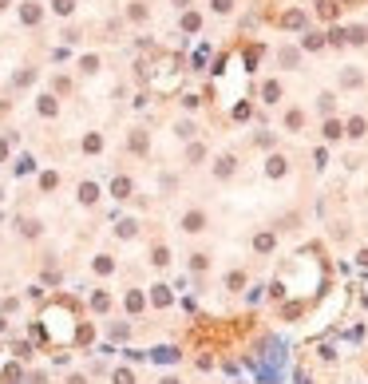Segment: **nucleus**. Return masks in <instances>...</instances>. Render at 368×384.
<instances>
[{
    "instance_id": "obj_1",
    "label": "nucleus",
    "mask_w": 368,
    "mask_h": 384,
    "mask_svg": "<svg viewBox=\"0 0 368 384\" xmlns=\"http://www.w3.org/2000/svg\"><path fill=\"white\" fill-rule=\"evenodd\" d=\"M131 194H135V183L127 179V174H115V179H111V198L123 202V198H131Z\"/></svg>"
},
{
    "instance_id": "obj_2",
    "label": "nucleus",
    "mask_w": 368,
    "mask_h": 384,
    "mask_svg": "<svg viewBox=\"0 0 368 384\" xmlns=\"http://www.w3.org/2000/svg\"><path fill=\"white\" fill-rule=\"evenodd\" d=\"M182 230H186V234H198V230H206V214H202V210H190L186 218H182Z\"/></svg>"
},
{
    "instance_id": "obj_3",
    "label": "nucleus",
    "mask_w": 368,
    "mask_h": 384,
    "mask_svg": "<svg viewBox=\"0 0 368 384\" xmlns=\"http://www.w3.org/2000/svg\"><path fill=\"white\" fill-rule=\"evenodd\" d=\"M79 202L83 206H95L99 202V186L95 183H79Z\"/></svg>"
},
{
    "instance_id": "obj_4",
    "label": "nucleus",
    "mask_w": 368,
    "mask_h": 384,
    "mask_svg": "<svg viewBox=\"0 0 368 384\" xmlns=\"http://www.w3.org/2000/svg\"><path fill=\"white\" fill-rule=\"evenodd\" d=\"M40 16H44V12H40V4H20V20H24L28 28L40 24Z\"/></svg>"
},
{
    "instance_id": "obj_5",
    "label": "nucleus",
    "mask_w": 368,
    "mask_h": 384,
    "mask_svg": "<svg viewBox=\"0 0 368 384\" xmlns=\"http://www.w3.org/2000/svg\"><path fill=\"white\" fill-rule=\"evenodd\" d=\"M16 226H20V234H24V238H40V230H44L36 218H20Z\"/></svg>"
},
{
    "instance_id": "obj_6",
    "label": "nucleus",
    "mask_w": 368,
    "mask_h": 384,
    "mask_svg": "<svg viewBox=\"0 0 368 384\" xmlns=\"http://www.w3.org/2000/svg\"><path fill=\"white\" fill-rule=\"evenodd\" d=\"M234 163H238L234 155H222V159H218V166H214V174H218V179H230V174H234Z\"/></svg>"
},
{
    "instance_id": "obj_7",
    "label": "nucleus",
    "mask_w": 368,
    "mask_h": 384,
    "mask_svg": "<svg viewBox=\"0 0 368 384\" xmlns=\"http://www.w3.org/2000/svg\"><path fill=\"white\" fill-rule=\"evenodd\" d=\"M83 151H87V155H99V151H103V135H95V131L83 135Z\"/></svg>"
},
{
    "instance_id": "obj_8",
    "label": "nucleus",
    "mask_w": 368,
    "mask_h": 384,
    "mask_svg": "<svg viewBox=\"0 0 368 384\" xmlns=\"http://www.w3.org/2000/svg\"><path fill=\"white\" fill-rule=\"evenodd\" d=\"M115 234H119V238H135V234H139V222H135V218H123Z\"/></svg>"
},
{
    "instance_id": "obj_9",
    "label": "nucleus",
    "mask_w": 368,
    "mask_h": 384,
    "mask_svg": "<svg viewBox=\"0 0 368 384\" xmlns=\"http://www.w3.org/2000/svg\"><path fill=\"white\" fill-rule=\"evenodd\" d=\"M150 361H159V365H170V361H178V348H155V352H150Z\"/></svg>"
},
{
    "instance_id": "obj_10",
    "label": "nucleus",
    "mask_w": 368,
    "mask_h": 384,
    "mask_svg": "<svg viewBox=\"0 0 368 384\" xmlns=\"http://www.w3.org/2000/svg\"><path fill=\"white\" fill-rule=\"evenodd\" d=\"M32 170H36V159L32 155H20L16 159V174H32Z\"/></svg>"
},
{
    "instance_id": "obj_11",
    "label": "nucleus",
    "mask_w": 368,
    "mask_h": 384,
    "mask_svg": "<svg viewBox=\"0 0 368 384\" xmlns=\"http://www.w3.org/2000/svg\"><path fill=\"white\" fill-rule=\"evenodd\" d=\"M55 186H59V174L55 170H44L40 174V190H55Z\"/></svg>"
},
{
    "instance_id": "obj_12",
    "label": "nucleus",
    "mask_w": 368,
    "mask_h": 384,
    "mask_svg": "<svg viewBox=\"0 0 368 384\" xmlns=\"http://www.w3.org/2000/svg\"><path fill=\"white\" fill-rule=\"evenodd\" d=\"M254 250H258V254H269V250H273V234H258V238H254Z\"/></svg>"
},
{
    "instance_id": "obj_13",
    "label": "nucleus",
    "mask_w": 368,
    "mask_h": 384,
    "mask_svg": "<svg viewBox=\"0 0 368 384\" xmlns=\"http://www.w3.org/2000/svg\"><path fill=\"white\" fill-rule=\"evenodd\" d=\"M143 305H147V297H143L139 289H131V293H127V309H131V313H139Z\"/></svg>"
},
{
    "instance_id": "obj_14",
    "label": "nucleus",
    "mask_w": 368,
    "mask_h": 384,
    "mask_svg": "<svg viewBox=\"0 0 368 384\" xmlns=\"http://www.w3.org/2000/svg\"><path fill=\"white\" fill-rule=\"evenodd\" d=\"M36 107H40V115H55V111H59V107H55V95H40Z\"/></svg>"
},
{
    "instance_id": "obj_15",
    "label": "nucleus",
    "mask_w": 368,
    "mask_h": 384,
    "mask_svg": "<svg viewBox=\"0 0 368 384\" xmlns=\"http://www.w3.org/2000/svg\"><path fill=\"white\" fill-rule=\"evenodd\" d=\"M150 301H155V305H170V289H166V285H155V293H150Z\"/></svg>"
},
{
    "instance_id": "obj_16",
    "label": "nucleus",
    "mask_w": 368,
    "mask_h": 384,
    "mask_svg": "<svg viewBox=\"0 0 368 384\" xmlns=\"http://www.w3.org/2000/svg\"><path fill=\"white\" fill-rule=\"evenodd\" d=\"M111 270H115V261H111L107 254H99V257H95V274H111Z\"/></svg>"
},
{
    "instance_id": "obj_17",
    "label": "nucleus",
    "mask_w": 368,
    "mask_h": 384,
    "mask_svg": "<svg viewBox=\"0 0 368 384\" xmlns=\"http://www.w3.org/2000/svg\"><path fill=\"white\" fill-rule=\"evenodd\" d=\"M111 380H115V384H135V372H131V368H115Z\"/></svg>"
},
{
    "instance_id": "obj_18",
    "label": "nucleus",
    "mask_w": 368,
    "mask_h": 384,
    "mask_svg": "<svg viewBox=\"0 0 368 384\" xmlns=\"http://www.w3.org/2000/svg\"><path fill=\"white\" fill-rule=\"evenodd\" d=\"M265 170H269V174H285V159H281V155H273Z\"/></svg>"
},
{
    "instance_id": "obj_19",
    "label": "nucleus",
    "mask_w": 368,
    "mask_h": 384,
    "mask_svg": "<svg viewBox=\"0 0 368 384\" xmlns=\"http://www.w3.org/2000/svg\"><path fill=\"white\" fill-rule=\"evenodd\" d=\"M131 151H139V155L147 151V135H143V131H135V135H131Z\"/></svg>"
},
{
    "instance_id": "obj_20",
    "label": "nucleus",
    "mask_w": 368,
    "mask_h": 384,
    "mask_svg": "<svg viewBox=\"0 0 368 384\" xmlns=\"http://www.w3.org/2000/svg\"><path fill=\"white\" fill-rule=\"evenodd\" d=\"M150 261H155V265H166V261H170V254H166V246H155V254H150Z\"/></svg>"
},
{
    "instance_id": "obj_21",
    "label": "nucleus",
    "mask_w": 368,
    "mask_h": 384,
    "mask_svg": "<svg viewBox=\"0 0 368 384\" xmlns=\"http://www.w3.org/2000/svg\"><path fill=\"white\" fill-rule=\"evenodd\" d=\"M261 95H265V103H273V99L281 95V87H277V83H265V87H261Z\"/></svg>"
},
{
    "instance_id": "obj_22",
    "label": "nucleus",
    "mask_w": 368,
    "mask_h": 384,
    "mask_svg": "<svg viewBox=\"0 0 368 384\" xmlns=\"http://www.w3.org/2000/svg\"><path fill=\"white\" fill-rule=\"evenodd\" d=\"M285 123H289V131H301V123H305V115H301V111H289V119H285Z\"/></svg>"
},
{
    "instance_id": "obj_23",
    "label": "nucleus",
    "mask_w": 368,
    "mask_h": 384,
    "mask_svg": "<svg viewBox=\"0 0 368 384\" xmlns=\"http://www.w3.org/2000/svg\"><path fill=\"white\" fill-rule=\"evenodd\" d=\"M325 139H341V123H336V119L325 123Z\"/></svg>"
},
{
    "instance_id": "obj_24",
    "label": "nucleus",
    "mask_w": 368,
    "mask_h": 384,
    "mask_svg": "<svg viewBox=\"0 0 368 384\" xmlns=\"http://www.w3.org/2000/svg\"><path fill=\"white\" fill-rule=\"evenodd\" d=\"M52 8H55V12H59V16H68V12H72V8H75V0H55V4H52Z\"/></svg>"
},
{
    "instance_id": "obj_25",
    "label": "nucleus",
    "mask_w": 368,
    "mask_h": 384,
    "mask_svg": "<svg viewBox=\"0 0 368 384\" xmlns=\"http://www.w3.org/2000/svg\"><path fill=\"white\" fill-rule=\"evenodd\" d=\"M91 305H95V309H99V313H103V309H107V305H111V297H107V293H95V297H91Z\"/></svg>"
},
{
    "instance_id": "obj_26",
    "label": "nucleus",
    "mask_w": 368,
    "mask_h": 384,
    "mask_svg": "<svg viewBox=\"0 0 368 384\" xmlns=\"http://www.w3.org/2000/svg\"><path fill=\"white\" fill-rule=\"evenodd\" d=\"M174 131H178V135H182V139H190V135H194V123H178V127H174Z\"/></svg>"
},
{
    "instance_id": "obj_27",
    "label": "nucleus",
    "mask_w": 368,
    "mask_h": 384,
    "mask_svg": "<svg viewBox=\"0 0 368 384\" xmlns=\"http://www.w3.org/2000/svg\"><path fill=\"white\" fill-rule=\"evenodd\" d=\"M349 40H352V44H364L368 36H364V28H352V32H349Z\"/></svg>"
},
{
    "instance_id": "obj_28",
    "label": "nucleus",
    "mask_w": 368,
    "mask_h": 384,
    "mask_svg": "<svg viewBox=\"0 0 368 384\" xmlns=\"http://www.w3.org/2000/svg\"><path fill=\"white\" fill-rule=\"evenodd\" d=\"M349 135H364V119H352L349 123Z\"/></svg>"
},
{
    "instance_id": "obj_29",
    "label": "nucleus",
    "mask_w": 368,
    "mask_h": 384,
    "mask_svg": "<svg viewBox=\"0 0 368 384\" xmlns=\"http://www.w3.org/2000/svg\"><path fill=\"white\" fill-rule=\"evenodd\" d=\"M0 163H8V139H0Z\"/></svg>"
},
{
    "instance_id": "obj_30",
    "label": "nucleus",
    "mask_w": 368,
    "mask_h": 384,
    "mask_svg": "<svg viewBox=\"0 0 368 384\" xmlns=\"http://www.w3.org/2000/svg\"><path fill=\"white\" fill-rule=\"evenodd\" d=\"M214 12H230V0H214Z\"/></svg>"
},
{
    "instance_id": "obj_31",
    "label": "nucleus",
    "mask_w": 368,
    "mask_h": 384,
    "mask_svg": "<svg viewBox=\"0 0 368 384\" xmlns=\"http://www.w3.org/2000/svg\"><path fill=\"white\" fill-rule=\"evenodd\" d=\"M68 384H87V380H83V376H72V380H68Z\"/></svg>"
},
{
    "instance_id": "obj_32",
    "label": "nucleus",
    "mask_w": 368,
    "mask_h": 384,
    "mask_svg": "<svg viewBox=\"0 0 368 384\" xmlns=\"http://www.w3.org/2000/svg\"><path fill=\"white\" fill-rule=\"evenodd\" d=\"M0 333H4V313H0Z\"/></svg>"
},
{
    "instance_id": "obj_33",
    "label": "nucleus",
    "mask_w": 368,
    "mask_h": 384,
    "mask_svg": "<svg viewBox=\"0 0 368 384\" xmlns=\"http://www.w3.org/2000/svg\"><path fill=\"white\" fill-rule=\"evenodd\" d=\"M0 8H8V0H0Z\"/></svg>"
},
{
    "instance_id": "obj_34",
    "label": "nucleus",
    "mask_w": 368,
    "mask_h": 384,
    "mask_svg": "<svg viewBox=\"0 0 368 384\" xmlns=\"http://www.w3.org/2000/svg\"><path fill=\"white\" fill-rule=\"evenodd\" d=\"M163 384H178V380H163Z\"/></svg>"
},
{
    "instance_id": "obj_35",
    "label": "nucleus",
    "mask_w": 368,
    "mask_h": 384,
    "mask_svg": "<svg viewBox=\"0 0 368 384\" xmlns=\"http://www.w3.org/2000/svg\"><path fill=\"white\" fill-rule=\"evenodd\" d=\"M0 198H4V186H0Z\"/></svg>"
}]
</instances>
